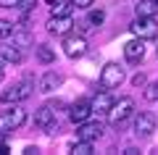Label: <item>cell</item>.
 Here are the masks:
<instances>
[{
	"label": "cell",
	"mask_w": 158,
	"mask_h": 155,
	"mask_svg": "<svg viewBox=\"0 0 158 155\" xmlns=\"http://www.w3.org/2000/svg\"><path fill=\"white\" fill-rule=\"evenodd\" d=\"M71 3H74V8H85V11L95 6V0H71Z\"/></svg>",
	"instance_id": "obj_23"
},
{
	"label": "cell",
	"mask_w": 158,
	"mask_h": 155,
	"mask_svg": "<svg viewBox=\"0 0 158 155\" xmlns=\"http://www.w3.org/2000/svg\"><path fill=\"white\" fill-rule=\"evenodd\" d=\"M103 21H106V13H103V11H90V16H87V24H92V27H100Z\"/></svg>",
	"instance_id": "obj_22"
},
{
	"label": "cell",
	"mask_w": 158,
	"mask_h": 155,
	"mask_svg": "<svg viewBox=\"0 0 158 155\" xmlns=\"http://www.w3.org/2000/svg\"><path fill=\"white\" fill-rule=\"evenodd\" d=\"M61 84H63V76H61V74H58V71H48L45 76L40 79V92L50 95V92H56Z\"/></svg>",
	"instance_id": "obj_14"
},
{
	"label": "cell",
	"mask_w": 158,
	"mask_h": 155,
	"mask_svg": "<svg viewBox=\"0 0 158 155\" xmlns=\"http://www.w3.org/2000/svg\"><path fill=\"white\" fill-rule=\"evenodd\" d=\"M0 61H3V63H21V61H24L21 47H19V45L3 42V45H0Z\"/></svg>",
	"instance_id": "obj_12"
},
{
	"label": "cell",
	"mask_w": 158,
	"mask_h": 155,
	"mask_svg": "<svg viewBox=\"0 0 158 155\" xmlns=\"http://www.w3.org/2000/svg\"><path fill=\"white\" fill-rule=\"evenodd\" d=\"M121 82H124V68L118 66V63H106L103 71H100V84H103V89H116Z\"/></svg>",
	"instance_id": "obj_6"
},
{
	"label": "cell",
	"mask_w": 158,
	"mask_h": 155,
	"mask_svg": "<svg viewBox=\"0 0 158 155\" xmlns=\"http://www.w3.org/2000/svg\"><path fill=\"white\" fill-rule=\"evenodd\" d=\"M34 55H37V61H40V63H45V66L56 63V50L48 47V45H37V47H34Z\"/></svg>",
	"instance_id": "obj_17"
},
{
	"label": "cell",
	"mask_w": 158,
	"mask_h": 155,
	"mask_svg": "<svg viewBox=\"0 0 158 155\" xmlns=\"http://www.w3.org/2000/svg\"><path fill=\"white\" fill-rule=\"evenodd\" d=\"M92 116V111H90V103H82V100H79V103H74L71 108H69V118H71L74 124H85L87 118Z\"/></svg>",
	"instance_id": "obj_13"
},
{
	"label": "cell",
	"mask_w": 158,
	"mask_h": 155,
	"mask_svg": "<svg viewBox=\"0 0 158 155\" xmlns=\"http://www.w3.org/2000/svg\"><path fill=\"white\" fill-rule=\"evenodd\" d=\"M34 124H37L40 129L45 134H58V121H56V111H50L48 105L37 108V113H34Z\"/></svg>",
	"instance_id": "obj_7"
},
{
	"label": "cell",
	"mask_w": 158,
	"mask_h": 155,
	"mask_svg": "<svg viewBox=\"0 0 158 155\" xmlns=\"http://www.w3.org/2000/svg\"><path fill=\"white\" fill-rule=\"evenodd\" d=\"M6 79V71H3V61H0V82Z\"/></svg>",
	"instance_id": "obj_29"
},
{
	"label": "cell",
	"mask_w": 158,
	"mask_h": 155,
	"mask_svg": "<svg viewBox=\"0 0 158 155\" xmlns=\"http://www.w3.org/2000/svg\"><path fill=\"white\" fill-rule=\"evenodd\" d=\"M111 103L113 100L108 97V92H100V95H95V100L90 103V111L95 113V116H106L108 108H111Z\"/></svg>",
	"instance_id": "obj_15"
},
{
	"label": "cell",
	"mask_w": 158,
	"mask_h": 155,
	"mask_svg": "<svg viewBox=\"0 0 158 155\" xmlns=\"http://www.w3.org/2000/svg\"><path fill=\"white\" fill-rule=\"evenodd\" d=\"M156 3H158V0H156Z\"/></svg>",
	"instance_id": "obj_30"
},
{
	"label": "cell",
	"mask_w": 158,
	"mask_h": 155,
	"mask_svg": "<svg viewBox=\"0 0 158 155\" xmlns=\"http://www.w3.org/2000/svg\"><path fill=\"white\" fill-rule=\"evenodd\" d=\"M100 134H103V124L100 121H90V118H87L85 124H79V129H77V139H87V142L100 139Z\"/></svg>",
	"instance_id": "obj_9"
},
{
	"label": "cell",
	"mask_w": 158,
	"mask_h": 155,
	"mask_svg": "<svg viewBox=\"0 0 158 155\" xmlns=\"http://www.w3.org/2000/svg\"><path fill=\"white\" fill-rule=\"evenodd\" d=\"M71 150H74L77 155H90V153H92V142H87V139H79V142L74 145Z\"/></svg>",
	"instance_id": "obj_19"
},
{
	"label": "cell",
	"mask_w": 158,
	"mask_h": 155,
	"mask_svg": "<svg viewBox=\"0 0 158 155\" xmlns=\"http://www.w3.org/2000/svg\"><path fill=\"white\" fill-rule=\"evenodd\" d=\"M11 153V147L6 145V134H0V155H8Z\"/></svg>",
	"instance_id": "obj_27"
},
{
	"label": "cell",
	"mask_w": 158,
	"mask_h": 155,
	"mask_svg": "<svg viewBox=\"0 0 158 155\" xmlns=\"http://www.w3.org/2000/svg\"><path fill=\"white\" fill-rule=\"evenodd\" d=\"M135 113V100L132 97H118L116 103H111V108H108V113H106V118H108V124L111 126H124L127 124V118Z\"/></svg>",
	"instance_id": "obj_2"
},
{
	"label": "cell",
	"mask_w": 158,
	"mask_h": 155,
	"mask_svg": "<svg viewBox=\"0 0 158 155\" xmlns=\"http://www.w3.org/2000/svg\"><path fill=\"white\" fill-rule=\"evenodd\" d=\"M124 58H127V63H140L145 58V39L135 37L129 42H124Z\"/></svg>",
	"instance_id": "obj_8"
},
{
	"label": "cell",
	"mask_w": 158,
	"mask_h": 155,
	"mask_svg": "<svg viewBox=\"0 0 158 155\" xmlns=\"http://www.w3.org/2000/svg\"><path fill=\"white\" fill-rule=\"evenodd\" d=\"M24 0H0V8H21Z\"/></svg>",
	"instance_id": "obj_24"
},
{
	"label": "cell",
	"mask_w": 158,
	"mask_h": 155,
	"mask_svg": "<svg viewBox=\"0 0 158 155\" xmlns=\"http://www.w3.org/2000/svg\"><path fill=\"white\" fill-rule=\"evenodd\" d=\"M27 118H29V113H27V108H21L19 103H13V108H8V111H0V134H11V132H16V129H21L24 124H27Z\"/></svg>",
	"instance_id": "obj_1"
},
{
	"label": "cell",
	"mask_w": 158,
	"mask_h": 155,
	"mask_svg": "<svg viewBox=\"0 0 158 155\" xmlns=\"http://www.w3.org/2000/svg\"><path fill=\"white\" fill-rule=\"evenodd\" d=\"M145 100H150V103H156V100H158V82L145 84Z\"/></svg>",
	"instance_id": "obj_21"
},
{
	"label": "cell",
	"mask_w": 158,
	"mask_h": 155,
	"mask_svg": "<svg viewBox=\"0 0 158 155\" xmlns=\"http://www.w3.org/2000/svg\"><path fill=\"white\" fill-rule=\"evenodd\" d=\"M32 82L29 79H24V82H19V84H13V87H8L6 92L0 95V103L3 105H11V103H21V100H27L29 95H32Z\"/></svg>",
	"instance_id": "obj_4"
},
{
	"label": "cell",
	"mask_w": 158,
	"mask_h": 155,
	"mask_svg": "<svg viewBox=\"0 0 158 155\" xmlns=\"http://www.w3.org/2000/svg\"><path fill=\"white\" fill-rule=\"evenodd\" d=\"M40 150L37 147H32V145H27V147H24V155H37Z\"/></svg>",
	"instance_id": "obj_28"
},
{
	"label": "cell",
	"mask_w": 158,
	"mask_h": 155,
	"mask_svg": "<svg viewBox=\"0 0 158 155\" xmlns=\"http://www.w3.org/2000/svg\"><path fill=\"white\" fill-rule=\"evenodd\" d=\"M63 53H66V58H71V61L82 58L87 53V39L82 37V34H71L69 32L66 37H63Z\"/></svg>",
	"instance_id": "obj_5"
},
{
	"label": "cell",
	"mask_w": 158,
	"mask_h": 155,
	"mask_svg": "<svg viewBox=\"0 0 158 155\" xmlns=\"http://www.w3.org/2000/svg\"><path fill=\"white\" fill-rule=\"evenodd\" d=\"M132 84H135V87H145V84H148L145 74H135V76H132Z\"/></svg>",
	"instance_id": "obj_26"
},
{
	"label": "cell",
	"mask_w": 158,
	"mask_h": 155,
	"mask_svg": "<svg viewBox=\"0 0 158 155\" xmlns=\"http://www.w3.org/2000/svg\"><path fill=\"white\" fill-rule=\"evenodd\" d=\"M156 13H158L156 0H140L137 3V16H156Z\"/></svg>",
	"instance_id": "obj_18"
},
{
	"label": "cell",
	"mask_w": 158,
	"mask_h": 155,
	"mask_svg": "<svg viewBox=\"0 0 158 155\" xmlns=\"http://www.w3.org/2000/svg\"><path fill=\"white\" fill-rule=\"evenodd\" d=\"M156 118L150 116V113H140V116L135 118V134L137 137H153V132H156Z\"/></svg>",
	"instance_id": "obj_11"
},
{
	"label": "cell",
	"mask_w": 158,
	"mask_h": 155,
	"mask_svg": "<svg viewBox=\"0 0 158 155\" xmlns=\"http://www.w3.org/2000/svg\"><path fill=\"white\" fill-rule=\"evenodd\" d=\"M71 29H74L71 16H50V21H48V32L56 37H66Z\"/></svg>",
	"instance_id": "obj_10"
},
{
	"label": "cell",
	"mask_w": 158,
	"mask_h": 155,
	"mask_svg": "<svg viewBox=\"0 0 158 155\" xmlns=\"http://www.w3.org/2000/svg\"><path fill=\"white\" fill-rule=\"evenodd\" d=\"M132 34L140 39H158V21L156 16H137V21L132 24Z\"/></svg>",
	"instance_id": "obj_3"
},
{
	"label": "cell",
	"mask_w": 158,
	"mask_h": 155,
	"mask_svg": "<svg viewBox=\"0 0 158 155\" xmlns=\"http://www.w3.org/2000/svg\"><path fill=\"white\" fill-rule=\"evenodd\" d=\"M13 34V24L8 18H0V39H8Z\"/></svg>",
	"instance_id": "obj_20"
},
{
	"label": "cell",
	"mask_w": 158,
	"mask_h": 155,
	"mask_svg": "<svg viewBox=\"0 0 158 155\" xmlns=\"http://www.w3.org/2000/svg\"><path fill=\"white\" fill-rule=\"evenodd\" d=\"M13 45H19V47H29V45H34V34L29 32V29H13Z\"/></svg>",
	"instance_id": "obj_16"
},
{
	"label": "cell",
	"mask_w": 158,
	"mask_h": 155,
	"mask_svg": "<svg viewBox=\"0 0 158 155\" xmlns=\"http://www.w3.org/2000/svg\"><path fill=\"white\" fill-rule=\"evenodd\" d=\"M45 105L50 108V111H56V113H58L61 108H66V103H63V100H50V103H45Z\"/></svg>",
	"instance_id": "obj_25"
}]
</instances>
